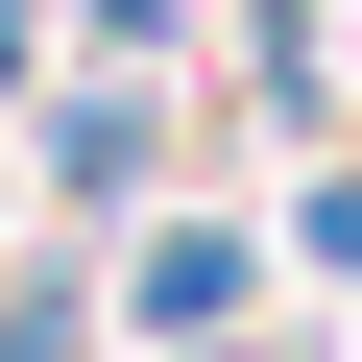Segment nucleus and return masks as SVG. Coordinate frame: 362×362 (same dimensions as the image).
Returning <instances> with one entry per match:
<instances>
[{"label":"nucleus","instance_id":"nucleus-2","mask_svg":"<svg viewBox=\"0 0 362 362\" xmlns=\"http://www.w3.org/2000/svg\"><path fill=\"white\" fill-rule=\"evenodd\" d=\"M242 290H266V242H242V218H169V242L121 266V314H145L169 362H194V338H242Z\"/></svg>","mask_w":362,"mask_h":362},{"label":"nucleus","instance_id":"nucleus-3","mask_svg":"<svg viewBox=\"0 0 362 362\" xmlns=\"http://www.w3.org/2000/svg\"><path fill=\"white\" fill-rule=\"evenodd\" d=\"M97 338V266H25V290H0V362H73Z\"/></svg>","mask_w":362,"mask_h":362},{"label":"nucleus","instance_id":"nucleus-1","mask_svg":"<svg viewBox=\"0 0 362 362\" xmlns=\"http://www.w3.org/2000/svg\"><path fill=\"white\" fill-rule=\"evenodd\" d=\"M145 169H169V97H145V73H73V97H49V194H73V218H145Z\"/></svg>","mask_w":362,"mask_h":362}]
</instances>
